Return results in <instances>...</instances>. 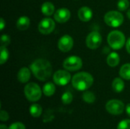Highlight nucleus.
Segmentation results:
<instances>
[{
	"instance_id": "obj_12",
	"label": "nucleus",
	"mask_w": 130,
	"mask_h": 129,
	"mask_svg": "<svg viewBox=\"0 0 130 129\" xmlns=\"http://www.w3.org/2000/svg\"><path fill=\"white\" fill-rule=\"evenodd\" d=\"M71 17L70 11L66 8H61L56 10L53 14V17L55 21L58 23L63 24L67 22Z\"/></svg>"
},
{
	"instance_id": "obj_11",
	"label": "nucleus",
	"mask_w": 130,
	"mask_h": 129,
	"mask_svg": "<svg viewBox=\"0 0 130 129\" xmlns=\"http://www.w3.org/2000/svg\"><path fill=\"white\" fill-rule=\"evenodd\" d=\"M74 46V40L69 35L62 36L58 41V48L63 52H69Z\"/></svg>"
},
{
	"instance_id": "obj_21",
	"label": "nucleus",
	"mask_w": 130,
	"mask_h": 129,
	"mask_svg": "<svg viewBox=\"0 0 130 129\" xmlns=\"http://www.w3.org/2000/svg\"><path fill=\"white\" fill-rule=\"evenodd\" d=\"M29 112H30V114L33 117L37 118V117H40L41 116L42 112H43V109H42L40 105H39L37 103H34L30 106Z\"/></svg>"
},
{
	"instance_id": "obj_26",
	"label": "nucleus",
	"mask_w": 130,
	"mask_h": 129,
	"mask_svg": "<svg viewBox=\"0 0 130 129\" xmlns=\"http://www.w3.org/2000/svg\"><path fill=\"white\" fill-rule=\"evenodd\" d=\"M11 43V38L7 34H3L2 35L1 37V46H8Z\"/></svg>"
},
{
	"instance_id": "obj_34",
	"label": "nucleus",
	"mask_w": 130,
	"mask_h": 129,
	"mask_svg": "<svg viewBox=\"0 0 130 129\" xmlns=\"http://www.w3.org/2000/svg\"><path fill=\"white\" fill-rule=\"evenodd\" d=\"M127 14V17H128V18H129V19L130 20V8L129 9V10H128V11H127V14Z\"/></svg>"
},
{
	"instance_id": "obj_13",
	"label": "nucleus",
	"mask_w": 130,
	"mask_h": 129,
	"mask_svg": "<svg viewBox=\"0 0 130 129\" xmlns=\"http://www.w3.org/2000/svg\"><path fill=\"white\" fill-rule=\"evenodd\" d=\"M78 17L83 22H88L91 21L93 17L92 10L88 6H83L78 11Z\"/></svg>"
},
{
	"instance_id": "obj_32",
	"label": "nucleus",
	"mask_w": 130,
	"mask_h": 129,
	"mask_svg": "<svg viewBox=\"0 0 130 129\" xmlns=\"http://www.w3.org/2000/svg\"><path fill=\"white\" fill-rule=\"evenodd\" d=\"M126 111L127 115L130 117V103L126 105Z\"/></svg>"
},
{
	"instance_id": "obj_2",
	"label": "nucleus",
	"mask_w": 130,
	"mask_h": 129,
	"mask_svg": "<svg viewBox=\"0 0 130 129\" xmlns=\"http://www.w3.org/2000/svg\"><path fill=\"white\" fill-rule=\"evenodd\" d=\"M94 83L93 76L85 71L75 74L72 78V84L75 89L80 91H85L89 89Z\"/></svg>"
},
{
	"instance_id": "obj_23",
	"label": "nucleus",
	"mask_w": 130,
	"mask_h": 129,
	"mask_svg": "<svg viewBox=\"0 0 130 129\" xmlns=\"http://www.w3.org/2000/svg\"><path fill=\"white\" fill-rule=\"evenodd\" d=\"M0 51H1V56H0V64L3 65L5 64L9 57V52L6 47L5 46H0Z\"/></svg>"
},
{
	"instance_id": "obj_27",
	"label": "nucleus",
	"mask_w": 130,
	"mask_h": 129,
	"mask_svg": "<svg viewBox=\"0 0 130 129\" xmlns=\"http://www.w3.org/2000/svg\"><path fill=\"white\" fill-rule=\"evenodd\" d=\"M117 129H130V119L121 121L117 125Z\"/></svg>"
},
{
	"instance_id": "obj_30",
	"label": "nucleus",
	"mask_w": 130,
	"mask_h": 129,
	"mask_svg": "<svg viewBox=\"0 0 130 129\" xmlns=\"http://www.w3.org/2000/svg\"><path fill=\"white\" fill-rule=\"evenodd\" d=\"M126 49L127 52L129 54H130V37L128 39V40L126 43Z\"/></svg>"
},
{
	"instance_id": "obj_16",
	"label": "nucleus",
	"mask_w": 130,
	"mask_h": 129,
	"mask_svg": "<svg viewBox=\"0 0 130 129\" xmlns=\"http://www.w3.org/2000/svg\"><path fill=\"white\" fill-rule=\"evenodd\" d=\"M41 12L45 16H51L55 13V6L50 2H45L41 5Z\"/></svg>"
},
{
	"instance_id": "obj_10",
	"label": "nucleus",
	"mask_w": 130,
	"mask_h": 129,
	"mask_svg": "<svg viewBox=\"0 0 130 129\" xmlns=\"http://www.w3.org/2000/svg\"><path fill=\"white\" fill-rule=\"evenodd\" d=\"M55 27V21L50 17H45L42 19L38 24V30L40 33L44 35L51 33L54 30Z\"/></svg>"
},
{
	"instance_id": "obj_14",
	"label": "nucleus",
	"mask_w": 130,
	"mask_h": 129,
	"mask_svg": "<svg viewBox=\"0 0 130 129\" xmlns=\"http://www.w3.org/2000/svg\"><path fill=\"white\" fill-rule=\"evenodd\" d=\"M30 71L31 70L27 67H22L18 72L17 75V78L18 80L21 82V83H27L30 78Z\"/></svg>"
},
{
	"instance_id": "obj_20",
	"label": "nucleus",
	"mask_w": 130,
	"mask_h": 129,
	"mask_svg": "<svg viewBox=\"0 0 130 129\" xmlns=\"http://www.w3.org/2000/svg\"><path fill=\"white\" fill-rule=\"evenodd\" d=\"M119 75L123 79L130 81V63H126L122 65L120 69Z\"/></svg>"
},
{
	"instance_id": "obj_8",
	"label": "nucleus",
	"mask_w": 130,
	"mask_h": 129,
	"mask_svg": "<svg viewBox=\"0 0 130 129\" xmlns=\"http://www.w3.org/2000/svg\"><path fill=\"white\" fill-rule=\"evenodd\" d=\"M102 36L98 31L91 32L86 37V45L91 49H98L102 43Z\"/></svg>"
},
{
	"instance_id": "obj_33",
	"label": "nucleus",
	"mask_w": 130,
	"mask_h": 129,
	"mask_svg": "<svg viewBox=\"0 0 130 129\" xmlns=\"http://www.w3.org/2000/svg\"><path fill=\"white\" fill-rule=\"evenodd\" d=\"M0 129H8L7 128V126L6 125H5L4 124H2V125H0Z\"/></svg>"
},
{
	"instance_id": "obj_1",
	"label": "nucleus",
	"mask_w": 130,
	"mask_h": 129,
	"mask_svg": "<svg viewBox=\"0 0 130 129\" xmlns=\"http://www.w3.org/2000/svg\"><path fill=\"white\" fill-rule=\"evenodd\" d=\"M30 69L34 77L41 81L48 80L53 73V66L51 63L44 59H37L34 60L30 65Z\"/></svg>"
},
{
	"instance_id": "obj_28",
	"label": "nucleus",
	"mask_w": 130,
	"mask_h": 129,
	"mask_svg": "<svg viewBox=\"0 0 130 129\" xmlns=\"http://www.w3.org/2000/svg\"><path fill=\"white\" fill-rule=\"evenodd\" d=\"M8 129H26V127L22 122H14L10 125Z\"/></svg>"
},
{
	"instance_id": "obj_24",
	"label": "nucleus",
	"mask_w": 130,
	"mask_h": 129,
	"mask_svg": "<svg viewBox=\"0 0 130 129\" xmlns=\"http://www.w3.org/2000/svg\"><path fill=\"white\" fill-rule=\"evenodd\" d=\"M61 100H62V103H64V104H66V105H68V104H70V103L72 102L73 96H72V94L71 92L66 91V92H65V93L62 95Z\"/></svg>"
},
{
	"instance_id": "obj_3",
	"label": "nucleus",
	"mask_w": 130,
	"mask_h": 129,
	"mask_svg": "<svg viewBox=\"0 0 130 129\" xmlns=\"http://www.w3.org/2000/svg\"><path fill=\"white\" fill-rule=\"evenodd\" d=\"M107 43L110 48L114 50H119L125 45L126 36L122 31L112 30L107 35Z\"/></svg>"
},
{
	"instance_id": "obj_9",
	"label": "nucleus",
	"mask_w": 130,
	"mask_h": 129,
	"mask_svg": "<svg viewBox=\"0 0 130 129\" xmlns=\"http://www.w3.org/2000/svg\"><path fill=\"white\" fill-rule=\"evenodd\" d=\"M72 76L67 70H58L53 76V80L55 84L59 86H65L69 83Z\"/></svg>"
},
{
	"instance_id": "obj_6",
	"label": "nucleus",
	"mask_w": 130,
	"mask_h": 129,
	"mask_svg": "<svg viewBox=\"0 0 130 129\" xmlns=\"http://www.w3.org/2000/svg\"><path fill=\"white\" fill-rule=\"evenodd\" d=\"M83 65L82 60L77 56H71L67 57L62 63L63 68L69 71H75L82 68Z\"/></svg>"
},
{
	"instance_id": "obj_25",
	"label": "nucleus",
	"mask_w": 130,
	"mask_h": 129,
	"mask_svg": "<svg viewBox=\"0 0 130 129\" xmlns=\"http://www.w3.org/2000/svg\"><path fill=\"white\" fill-rule=\"evenodd\" d=\"M129 6V0H119L117 2V8L120 11H124L128 9Z\"/></svg>"
},
{
	"instance_id": "obj_17",
	"label": "nucleus",
	"mask_w": 130,
	"mask_h": 129,
	"mask_svg": "<svg viewBox=\"0 0 130 129\" xmlns=\"http://www.w3.org/2000/svg\"><path fill=\"white\" fill-rule=\"evenodd\" d=\"M120 62V56L117 52H110L107 58V63L109 66L110 67H116L119 65Z\"/></svg>"
},
{
	"instance_id": "obj_31",
	"label": "nucleus",
	"mask_w": 130,
	"mask_h": 129,
	"mask_svg": "<svg viewBox=\"0 0 130 129\" xmlns=\"http://www.w3.org/2000/svg\"><path fill=\"white\" fill-rule=\"evenodd\" d=\"M5 26V21L4 18L2 17L1 18V24H0V29H1V30H2L4 29Z\"/></svg>"
},
{
	"instance_id": "obj_18",
	"label": "nucleus",
	"mask_w": 130,
	"mask_h": 129,
	"mask_svg": "<svg viewBox=\"0 0 130 129\" xmlns=\"http://www.w3.org/2000/svg\"><path fill=\"white\" fill-rule=\"evenodd\" d=\"M125 87L124 81L120 78H116L112 82V88L116 93H121Z\"/></svg>"
},
{
	"instance_id": "obj_29",
	"label": "nucleus",
	"mask_w": 130,
	"mask_h": 129,
	"mask_svg": "<svg viewBox=\"0 0 130 129\" xmlns=\"http://www.w3.org/2000/svg\"><path fill=\"white\" fill-rule=\"evenodd\" d=\"M9 119V115L8 113L5 111V110H1L0 112V120L2 122H6Z\"/></svg>"
},
{
	"instance_id": "obj_22",
	"label": "nucleus",
	"mask_w": 130,
	"mask_h": 129,
	"mask_svg": "<svg viewBox=\"0 0 130 129\" xmlns=\"http://www.w3.org/2000/svg\"><path fill=\"white\" fill-rule=\"evenodd\" d=\"M82 99L87 103H94V101L96 100V97L93 92L85 91V92H84V94L82 95Z\"/></svg>"
},
{
	"instance_id": "obj_5",
	"label": "nucleus",
	"mask_w": 130,
	"mask_h": 129,
	"mask_svg": "<svg viewBox=\"0 0 130 129\" xmlns=\"http://www.w3.org/2000/svg\"><path fill=\"white\" fill-rule=\"evenodd\" d=\"M104 22L107 25L112 27H119L124 21L123 14L118 11H110L104 14Z\"/></svg>"
},
{
	"instance_id": "obj_19",
	"label": "nucleus",
	"mask_w": 130,
	"mask_h": 129,
	"mask_svg": "<svg viewBox=\"0 0 130 129\" xmlns=\"http://www.w3.org/2000/svg\"><path fill=\"white\" fill-rule=\"evenodd\" d=\"M55 91H56V87L55 84L52 82H47L43 87V93L46 97L53 96Z\"/></svg>"
},
{
	"instance_id": "obj_4",
	"label": "nucleus",
	"mask_w": 130,
	"mask_h": 129,
	"mask_svg": "<svg viewBox=\"0 0 130 129\" xmlns=\"http://www.w3.org/2000/svg\"><path fill=\"white\" fill-rule=\"evenodd\" d=\"M24 93L26 98L30 102L38 101L42 96V90L40 86L34 82L28 83L24 89Z\"/></svg>"
},
{
	"instance_id": "obj_15",
	"label": "nucleus",
	"mask_w": 130,
	"mask_h": 129,
	"mask_svg": "<svg viewBox=\"0 0 130 129\" xmlns=\"http://www.w3.org/2000/svg\"><path fill=\"white\" fill-rule=\"evenodd\" d=\"M30 24V20L27 16H21L20 17L17 22H16V27L19 30H27Z\"/></svg>"
},
{
	"instance_id": "obj_7",
	"label": "nucleus",
	"mask_w": 130,
	"mask_h": 129,
	"mask_svg": "<svg viewBox=\"0 0 130 129\" xmlns=\"http://www.w3.org/2000/svg\"><path fill=\"white\" fill-rule=\"evenodd\" d=\"M106 109L107 111L114 116L120 115L123 113L125 106L124 103L119 100H110L106 103Z\"/></svg>"
}]
</instances>
